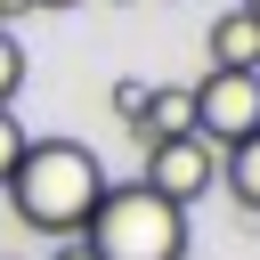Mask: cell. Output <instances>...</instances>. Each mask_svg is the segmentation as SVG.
<instances>
[{
    "instance_id": "obj_1",
    "label": "cell",
    "mask_w": 260,
    "mask_h": 260,
    "mask_svg": "<svg viewBox=\"0 0 260 260\" xmlns=\"http://www.w3.org/2000/svg\"><path fill=\"white\" fill-rule=\"evenodd\" d=\"M98 195H106V162H98L81 138H32L24 162L8 171V211H16L32 236H49V244H73V236L89 228Z\"/></svg>"
},
{
    "instance_id": "obj_2",
    "label": "cell",
    "mask_w": 260,
    "mask_h": 260,
    "mask_svg": "<svg viewBox=\"0 0 260 260\" xmlns=\"http://www.w3.org/2000/svg\"><path fill=\"white\" fill-rule=\"evenodd\" d=\"M81 244H89L98 260H187V211L162 203V195L138 187V179H122V187L106 179Z\"/></svg>"
},
{
    "instance_id": "obj_3",
    "label": "cell",
    "mask_w": 260,
    "mask_h": 260,
    "mask_svg": "<svg viewBox=\"0 0 260 260\" xmlns=\"http://www.w3.org/2000/svg\"><path fill=\"white\" fill-rule=\"evenodd\" d=\"M187 98H195V138L211 154H228L260 130V73H211L203 65V81H187Z\"/></svg>"
},
{
    "instance_id": "obj_4",
    "label": "cell",
    "mask_w": 260,
    "mask_h": 260,
    "mask_svg": "<svg viewBox=\"0 0 260 260\" xmlns=\"http://www.w3.org/2000/svg\"><path fill=\"white\" fill-rule=\"evenodd\" d=\"M138 187H154L162 203H195V195H211L219 187V154L203 146V138H162V146H146V171H138Z\"/></svg>"
},
{
    "instance_id": "obj_5",
    "label": "cell",
    "mask_w": 260,
    "mask_h": 260,
    "mask_svg": "<svg viewBox=\"0 0 260 260\" xmlns=\"http://www.w3.org/2000/svg\"><path fill=\"white\" fill-rule=\"evenodd\" d=\"M203 57H211V73H260V24L244 8H219L203 32Z\"/></svg>"
},
{
    "instance_id": "obj_6",
    "label": "cell",
    "mask_w": 260,
    "mask_h": 260,
    "mask_svg": "<svg viewBox=\"0 0 260 260\" xmlns=\"http://www.w3.org/2000/svg\"><path fill=\"white\" fill-rule=\"evenodd\" d=\"M138 138H146V146H162V138H195V98H187V81H179V89H146Z\"/></svg>"
},
{
    "instance_id": "obj_7",
    "label": "cell",
    "mask_w": 260,
    "mask_h": 260,
    "mask_svg": "<svg viewBox=\"0 0 260 260\" xmlns=\"http://www.w3.org/2000/svg\"><path fill=\"white\" fill-rule=\"evenodd\" d=\"M219 187H228V195L260 219V130H252L244 146H228V154H219Z\"/></svg>"
},
{
    "instance_id": "obj_8",
    "label": "cell",
    "mask_w": 260,
    "mask_h": 260,
    "mask_svg": "<svg viewBox=\"0 0 260 260\" xmlns=\"http://www.w3.org/2000/svg\"><path fill=\"white\" fill-rule=\"evenodd\" d=\"M16 89H24V41H16V32H0V114L16 106Z\"/></svg>"
},
{
    "instance_id": "obj_9",
    "label": "cell",
    "mask_w": 260,
    "mask_h": 260,
    "mask_svg": "<svg viewBox=\"0 0 260 260\" xmlns=\"http://www.w3.org/2000/svg\"><path fill=\"white\" fill-rule=\"evenodd\" d=\"M24 146H32V130H24V122H16V106H8V114H0V187H8V171L24 162Z\"/></svg>"
},
{
    "instance_id": "obj_10",
    "label": "cell",
    "mask_w": 260,
    "mask_h": 260,
    "mask_svg": "<svg viewBox=\"0 0 260 260\" xmlns=\"http://www.w3.org/2000/svg\"><path fill=\"white\" fill-rule=\"evenodd\" d=\"M138 114H146V81H114V122L138 138Z\"/></svg>"
},
{
    "instance_id": "obj_11",
    "label": "cell",
    "mask_w": 260,
    "mask_h": 260,
    "mask_svg": "<svg viewBox=\"0 0 260 260\" xmlns=\"http://www.w3.org/2000/svg\"><path fill=\"white\" fill-rule=\"evenodd\" d=\"M49 260H98V252H89V244H81V236H73V244H57V252H49Z\"/></svg>"
},
{
    "instance_id": "obj_12",
    "label": "cell",
    "mask_w": 260,
    "mask_h": 260,
    "mask_svg": "<svg viewBox=\"0 0 260 260\" xmlns=\"http://www.w3.org/2000/svg\"><path fill=\"white\" fill-rule=\"evenodd\" d=\"M16 16H24V0H0V32H16Z\"/></svg>"
},
{
    "instance_id": "obj_13",
    "label": "cell",
    "mask_w": 260,
    "mask_h": 260,
    "mask_svg": "<svg viewBox=\"0 0 260 260\" xmlns=\"http://www.w3.org/2000/svg\"><path fill=\"white\" fill-rule=\"evenodd\" d=\"M236 8H244V16H252V24H260V0H236Z\"/></svg>"
},
{
    "instance_id": "obj_14",
    "label": "cell",
    "mask_w": 260,
    "mask_h": 260,
    "mask_svg": "<svg viewBox=\"0 0 260 260\" xmlns=\"http://www.w3.org/2000/svg\"><path fill=\"white\" fill-rule=\"evenodd\" d=\"M24 8H73V0H24Z\"/></svg>"
}]
</instances>
